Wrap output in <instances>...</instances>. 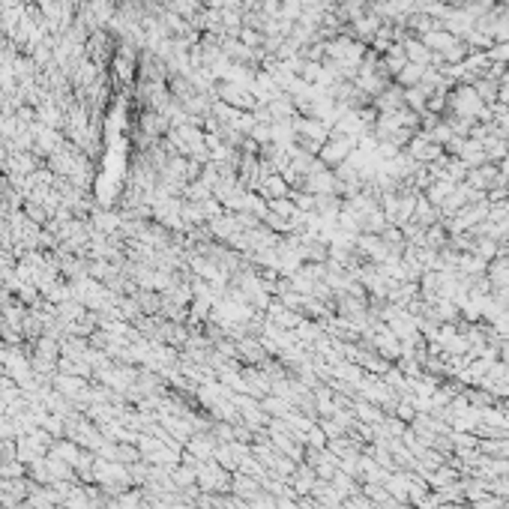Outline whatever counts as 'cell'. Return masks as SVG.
I'll return each mask as SVG.
<instances>
[{"instance_id":"obj_1","label":"cell","mask_w":509,"mask_h":509,"mask_svg":"<svg viewBox=\"0 0 509 509\" xmlns=\"http://www.w3.org/2000/svg\"><path fill=\"white\" fill-rule=\"evenodd\" d=\"M453 108H455L458 117H473V114L483 111V99H479V93L473 87H462L453 96Z\"/></svg>"}]
</instances>
